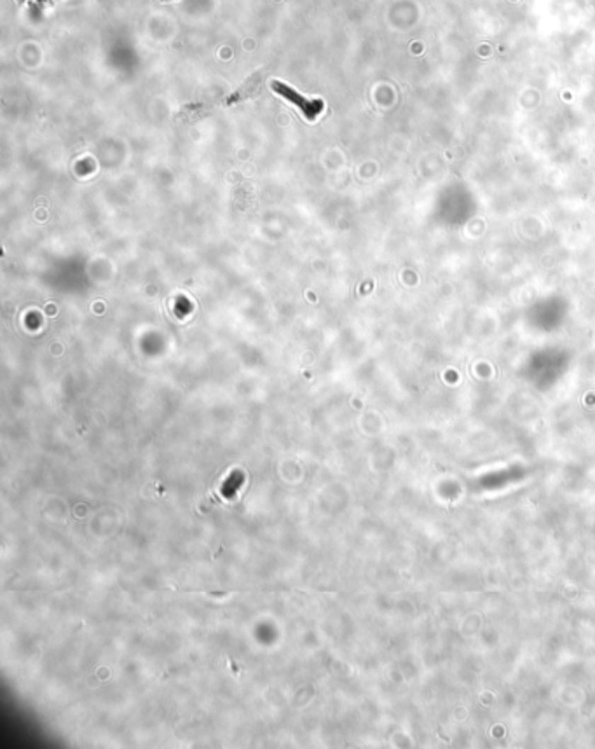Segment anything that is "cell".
<instances>
[{
	"label": "cell",
	"instance_id": "1",
	"mask_svg": "<svg viewBox=\"0 0 595 749\" xmlns=\"http://www.w3.org/2000/svg\"><path fill=\"white\" fill-rule=\"evenodd\" d=\"M271 88H272V91L278 93V95L283 96V98H287L288 102L297 105V107L302 110V114H304L306 118L309 119V121H313V119L316 118V115L320 114L321 110H323V103H321V100H308V98H304V96L299 95V93L295 91L294 88L287 86L285 82L272 81L271 82Z\"/></svg>",
	"mask_w": 595,
	"mask_h": 749
},
{
	"label": "cell",
	"instance_id": "2",
	"mask_svg": "<svg viewBox=\"0 0 595 749\" xmlns=\"http://www.w3.org/2000/svg\"><path fill=\"white\" fill-rule=\"evenodd\" d=\"M163 2H171V0H163Z\"/></svg>",
	"mask_w": 595,
	"mask_h": 749
}]
</instances>
